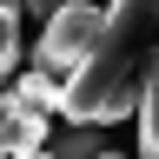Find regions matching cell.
I'll return each mask as SVG.
<instances>
[{
	"label": "cell",
	"mask_w": 159,
	"mask_h": 159,
	"mask_svg": "<svg viewBox=\"0 0 159 159\" xmlns=\"http://www.w3.org/2000/svg\"><path fill=\"white\" fill-rule=\"evenodd\" d=\"M0 159H13V152H0ZM27 159H53V152H27Z\"/></svg>",
	"instance_id": "obj_8"
},
{
	"label": "cell",
	"mask_w": 159,
	"mask_h": 159,
	"mask_svg": "<svg viewBox=\"0 0 159 159\" xmlns=\"http://www.w3.org/2000/svg\"><path fill=\"white\" fill-rule=\"evenodd\" d=\"M93 33H99V7H93V0H66V7H53L47 20H40V40H33V73L66 80L80 60H86Z\"/></svg>",
	"instance_id": "obj_2"
},
{
	"label": "cell",
	"mask_w": 159,
	"mask_h": 159,
	"mask_svg": "<svg viewBox=\"0 0 159 159\" xmlns=\"http://www.w3.org/2000/svg\"><path fill=\"white\" fill-rule=\"evenodd\" d=\"M99 152H106L99 126H73V119H66V139H60V152H53V159H99Z\"/></svg>",
	"instance_id": "obj_6"
},
{
	"label": "cell",
	"mask_w": 159,
	"mask_h": 159,
	"mask_svg": "<svg viewBox=\"0 0 159 159\" xmlns=\"http://www.w3.org/2000/svg\"><path fill=\"white\" fill-rule=\"evenodd\" d=\"M53 7H66V0H20V13H27V20H47Z\"/></svg>",
	"instance_id": "obj_7"
},
{
	"label": "cell",
	"mask_w": 159,
	"mask_h": 159,
	"mask_svg": "<svg viewBox=\"0 0 159 159\" xmlns=\"http://www.w3.org/2000/svg\"><path fill=\"white\" fill-rule=\"evenodd\" d=\"M20 66V0H0V80Z\"/></svg>",
	"instance_id": "obj_5"
},
{
	"label": "cell",
	"mask_w": 159,
	"mask_h": 159,
	"mask_svg": "<svg viewBox=\"0 0 159 159\" xmlns=\"http://www.w3.org/2000/svg\"><path fill=\"white\" fill-rule=\"evenodd\" d=\"M0 99H7V106H27V113H60V80H47V73H20Z\"/></svg>",
	"instance_id": "obj_4"
},
{
	"label": "cell",
	"mask_w": 159,
	"mask_h": 159,
	"mask_svg": "<svg viewBox=\"0 0 159 159\" xmlns=\"http://www.w3.org/2000/svg\"><path fill=\"white\" fill-rule=\"evenodd\" d=\"M152 53H159V0H113L99 7V33L86 60L60 80V119L73 126H113L139 106L152 86Z\"/></svg>",
	"instance_id": "obj_1"
},
{
	"label": "cell",
	"mask_w": 159,
	"mask_h": 159,
	"mask_svg": "<svg viewBox=\"0 0 159 159\" xmlns=\"http://www.w3.org/2000/svg\"><path fill=\"white\" fill-rule=\"evenodd\" d=\"M0 126H7V99H0Z\"/></svg>",
	"instance_id": "obj_9"
},
{
	"label": "cell",
	"mask_w": 159,
	"mask_h": 159,
	"mask_svg": "<svg viewBox=\"0 0 159 159\" xmlns=\"http://www.w3.org/2000/svg\"><path fill=\"white\" fill-rule=\"evenodd\" d=\"M47 113H27V106H7V126H0V152L27 159V152H47Z\"/></svg>",
	"instance_id": "obj_3"
},
{
	"label": "cell",
	"mask_w": 159,
	"mask_h": 159,
	"mask_svg": "<svg viewBox=\"0 0 159 159\" xmlns=\"http://www.w3.org/2000/svg\"><path fill=\"white\" fill-rule=\"evenodd\" d=\"M99 159H113V152H99Z\"/></svg>",
	"instance_id": "obj_10"
}]
</instances>
